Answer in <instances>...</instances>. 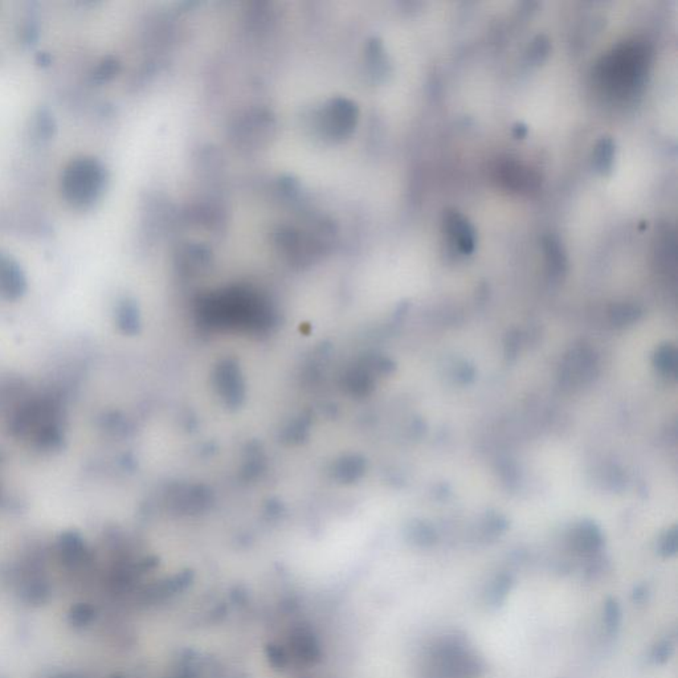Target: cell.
Instances as JSON below:
<instances>
[{
  "label": "cell",
  "mask_w": 678,
  "mask_h": 678,
  "mask_svg": "<svg viewBox=\"0 0 678 678\" xmlns=\"http://www.w3.org/2000/svg\"><path fill=\"white\" fill-rule=\"evenodd\" d=\"M421 670L424 678H478L485 664L466 638L447 635L429 645Z\"/></svg>",
  "instance_id": "cell-1"
},
{
  "label": "cell",
  "mask_w": 678,
  "mask_h": 678,
  "mask_svg": "<svg viewBox=\"0 0 678 678\" xmlns=\"http://www.w3.org/2000/svg\"><path fill=\"white\" fill-rule=\"evenodd\" d=\"M107 182V170L102 163L90 157H79L64 168L61 190L68 203L86 210L101 199Z\"/></svg>",
  "instance_id": "cell-2"
},
{
  "label": "cell",
  "mask_w": 678,
  "mask_h": 678,
  "mask_svg": "<svg viewBox=\"0 0 678 678\" xmlns=\"http://www.w3.org/2000/svg\"><path fill=\"white\" fill-rule=\"evenodd\" d=\"M446 231L452 242L462 253L473 252L475 246V232L472 224L460 212H448L444 219Z\"/></svg>",
  "instance_id": "cell-3"
},
{
  "label": "cell",
  "mask_w": 678,
  "mask_h": 678,
  "mask_svg": "<svg viewBox=\"0 0 678 678\" xmlns=\"http://www.w3.org/2000/svg\"><path fill=\"white\" fill-rule=\"evenodd\" d=\"M26 277L20 265L8 255L0 253V293L15 297L23 293Z\"/></svg>",
  "instance_id": "cell-4"
},
{
  "label": "cell",
  "mask_w": 678,
  "mask_h": 678,
  "mask_svg": "<svg viewBox=\"0 0 678 678\" xmlns=\"http://www.w3.org/2000/svg\"><path fill=\"white\" fill-rule=\"evenodd\" d=\"M500 173L503 179L502 182H505L509 187L516 190L529 189L533 186V183L537 182L534 175H531L529 168H523L517 163L509 162L502 164Z\"/></svg>",
  "instance_id": "cell-5"
},
{
  "label": "cell",
  "mask_w": 678,
  "mask_h": 678,
  "mask_svg": "<svg viewBox=\"0 0 678 678\" xmlns=\"http://www.w3.org/2000/svg\"><path fill=\"white\" fill-rule=\"evenodd\" d=\"M623 610L619 601L613 597H608L603 608V622L608 635H616L622 626Z\"/></svg>",
  "instance_id": "cell-6"
},
{
  "label": "cell",
  "mask_w": 678,
  "mask_h": 678,
  "mask_svg": "<svg viewBox=\"0 0 678 678\" xmlns=\"http://www.w3.org/2000/svg\"><path fill=\"white\" fill-rule=\"evenodd\" d=\"M615 146L610 138H603L597 142L594 149V166L597 171L607 173L610 171L613 163Z\"/></svg>",
  "instance_id": "cell-7"
},
{
  "label": "cell",
  "mask_w": 678,
  "mask_h": 678,
  "mask_svg": "<svg viewBox=\"0 0 678 678\" xmlns=\"http://www.w3.org/2000/svg\"><path fill=\"white\" fill-rule=\"evenodd\" d=\"M512 585H513V582H512V578L510 576H507V575L498 576L494 581V583L491 584V587L489 588V604L493 606V607L501 606L502 603L505 601L506 597H507V594L510 592Z\"/></svg>",
  "instance_id": "cell-8"
},
{
  "label": "cell",
  "mask_w": 678,
  "mask_h": 678,
  "mask_svg": "<svg viewBox=\"0 0 678 678\" xmlns=\"http://www.w3.org/2000/svg\"><path fill=\"white\" fill-rule=\"evenodd\" d=\"M543 246L546 249V256L549 258V262L555 269L560 271L566 264V258H565V253L562 252L560 243L554 237H547L543 240Z\"/></svg>",
  "instance_id": "cell-9"
},
{
  "label": "cell",
  "mask_w": 678,
  "mask_h": 678,
  "mask_svg": "<svg viewBox=\"0 0 678 678\" xmlns=\"http://www.w3.org/2000/svg\"><path fill=\"white\" fill-rule=\"evenodd\" d=\"M675 653V647L669 640H663L657 642L651 652V661L654 665H664L672 659Z\"/></svg>",
  "instance_id": "cell-10"
},
{
  "label": "cell",
  "mask_w": 678,
  "mask_h": 678,
  "mask_svg": "<svg viewBox=\"0 0 678 678\" xmlns=\"http://www.w3.org/2000/svg\"><path fill=\"white\" fill-rule=\"evenodd\" d=\"M677 553V537L676 533L669 534L661 544V554L665 556L675 555Z\"/></svg>",
  "instance_id": "cell-11"
},
{
  "label": "cell",
  "mask_w": 678,
  "mask_h": 678,
  "mask_svg": "<svg viewBox=\"0 0 678 678\" xmlns=\"http://www.w3.org/2000/svg\"><path fill=\"white\" fill-rule=\"evenodd\" d=\"M39 127H40L41 136H51V134L54 133V120L51 118V116L42 114V116H41L40 123H39Z\"/></svg>",
  "instance_id": "cell-12"
},
{
  "label": "cell",
  "mask_w": 678,
  "mask_h": 678,
  "mask_svg": "<svg viewBox=\"0 0 678 678\" xmlns=\"http://www.w3.org/2000/svg\"><path fill=\"white\" fill-rule=\"evenodd\" d=\"M113 65H114V64H113V63H109V61L102 63V65L98 68L97 73H95V79L102 80V81H104L105 79H108L109 76H111V73H113Z\"/></svg>",
  "instance_id": "cell-13"
},
{
  "label": "cell",
  "mask_w": 678,
  "mask_h": 678,
  "mask_svg": "<svg viewBox=\"0 0 678 678\" xmlns=\"http://www.w3.org/2000/svg\"><path fill=\"white\" fill-rule=\"evenodd\" d=\"M647 588H636L635 590V594H633V600L635 601H641L644 597H647Z\"/></svg>",
  "instance_id": "cell-14"
}]
</instances>
